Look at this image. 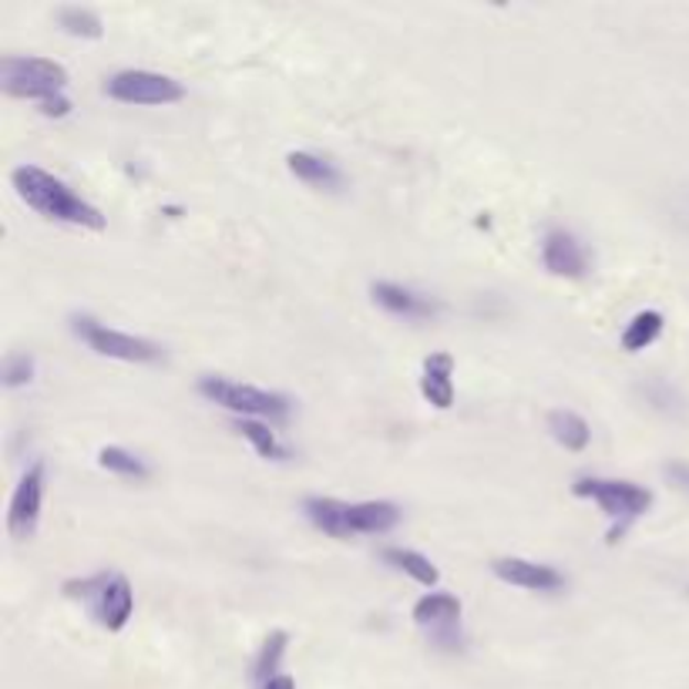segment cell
<instances>
[{"mask_svg":"<svg viewBox=\"0 0 689 689\" xmlns=\"http://www.w3.org/2000/svg\"><path fill=\"white\" fill-rule=\"evenodd\" d=\"M11 185L18 192V198L34 209L37 216L51 219V223H64V226H78L88 233H105L108 219L98 205H91L88 198H82L64 179L37 169V165H18L11 172Z\"/></svg>","mask_w":689,"mask_h":689,"instance_id":"obj_1","label":"cell"},{"mask_svg":"<svg viewBox=\"0 0 689 689\" xmlns=\"http://www.w3.org/2000/svg\"><path fill=\"white\" fill-rule=\"evenodd\" d=\"M303 515L313 528L340 541L357 535H384L400 525V508L394 502H340L313 495L303 502Z\"/></svg>","mask_w":689,"mask_h":689,"instance_id":"obj_2","label":"cell"},{"mask_svg":"<svg viewBox=\"0 0 689 689\" xmlns=\"http://www.w3.org/2000/svg\"><path fill=\"white\" fill-rule=\"evenodd\" d=\"M572 495L575 498H589L595 502L605 518H612V531H609V545H615L623 538L626 525H633L636 518H643L653 508V492L636 485V481L626 477H595V474H582L572 481Z\"/></svg>","mask_w":689,"mask_h":689,"instance_id":"obj_3","label":"cell"},{"mask_svg":"<svg viewBox=\"0 0 689 689\" xmlns=\"http://www.w3.org/2000/svg\"><path fill=\"white\" fill-rule=\"evenodd\" d=\"M67 67L41 54H4L0 57V91L18 101H47L67 91Z\"/></svg>","mask_w":689,"mask_h":689,"instance_id":"obj_4","label":"cell"},{"mask_svg":"<svg viewBox=\"0 0 689 689\" xmlns=\"http://www.w3.org/2000/svg\"><path fill=\"white\" fill-rule=\"evenodd\" d=\"M195 390L229 410L233 418H256V421H283L290 418V397L287 394H272V390H262V387H252V384H239V380H229V377H219V374H205L198 377Z\"/></svg>","mask_w":689,"mask_h":689,"instance_id":"obj_5","label":"cell"},{"mask_svg":"<svg viewBox=\"0 0 689 689\" xmlns=\"http://www.w3.org/2000/svg\"><path fill=\"white\" fill-rule=\"evenodd\" d=\"M64 595L88 602L98 626L108 633H121L131 623L134 592H131L128 575L121 572H95L85 579H72V582H64Z\"/></svg>","mask_w":689,"mask_h":689,"instance_id":"obj_6","label":"cell"},{"mask_svg":"<svg viewBox=\"0 0 689 689\" xmlns=\"http://www.w3.org/2000/svg\"><path fill=\"white\" fill-rule=\"evenodd\" d=\"M72 326H75L78 340L88 343V351H95L98 357H108V360H125V364H159V360L165 357V351L159 347L155 340L111 330V326L98 323L95 316H75Z\"/></svg>","mask_w":689,"mask_h":689,"instance_id":"obj_7","label":"cell"},{"mask_svg":"<svg viewBox=\"0 0 689 689\" xmlns=\"http://www.w3.org/2000/svg\"><path fill=\"white\" fill-rule=\"evenodd\" d=\"M105 95L121 105H142V108H159V105H175L185 98L182 82L146 72V67H128V72H115L105 82Z\"/></svg>","mask_w":689,"mask_h":689,"instance_id":"obj_8","label":"cell"},{"mask_svg":"<svg viewBox=\"0 0 689 689\" xmlns=\"http://www.w3.org/2000/svg\"><path fill=\"white\" fill-rule=\"evenodd\" d=\"M461 599L454 592H424L418 602L410 609V618L418 623L421 629L431 633V639L441 646V649H461Z\"/></svg>","mask_w":689,"mask_h":689,"instance_id":"obj_9","label":"cell"},{"mask_svg":"<svg viewBox=\"0 0 689 689\" xmlns=\"http://www.w3.org/2000/svg\"><path fill=\"white\" fill-rule=\"evenodd\" d=\"M44 488H47V467H44V461H34L31 467H24L18 488L11 495V505H8L11 538L28 541V538L37 535L41 512H44Z\"/></svg>","mask_w":689,"mask_h":689,"instance_id":"obj_10","label":"cell"},{"mask_svg":"<svg viewBox=\"0 0 689 689\" xmlns=\"http://www.w3.org/2000/svg\"><path fill=\"white\" fill-rule=\"evenodd\" d=\"M541 266L562 280H582L589 272V252L569 229H548L541 239Z\"/></svg>","mask_w":689,"mask_h":689,"instance_id":"obj_11","label":"cell"},{"mask_svg":"<svg viewBox=\"0 0 689 689\" xmlns=\"http://www.w3.org/2000/svg\"><path fill=\"white\" fill-rule=\"evenodd\" d=\"M492 572L515 585V589H525V592H562L566 589V575L556 569V566H545V562H531V559H518V556H508V559H495L492 562Z\"/></svg>","mask_w":689,"mask_h":689,"instance_id":"obj_12","label":"cell"},{"mask_svg":"<svg viewBox=\"0 0 689 689\" xmlns=\"http://www.w3.org/2000/svg\"><path fill=\"white\" fill-rule=\"evenodd\" d=\"M370 297L380 310L394 313V316H403V320H431L438 313V303L418 290H410V287H400V283H374L370 287Z\"/></svg>","mask_w":689,"mask_h":689,"instance_id":"obj_13","label":"cell"},{"mask_svg":"<svg viewBox=\"0 0 689 689\" xmlns=\"http://www.w3.org/2000/svg\"><path fill=\"white\" fill-rule=\"evenodd\" d=\"M421 397L434 407V410H451L454 407V357L448 351H438L431 357H424L421 364Z\"/></svg>","mask_w":689,"mask_h":689,"instance_id":"obj_14","label":"cell"},{"mask_svg":"<svg viewBox=\"0 0 689 689\" xmlns=\"http://www.w3.org/2000/svg\"><path fill=\"white\" fill-rule=\"evenodd\" d=\"M287 169H290V175H297L303 185H313V189H323V192H336V189L343 185V172H340L330 159H323V155H316V152H306V149L290 152V155H287Z\"/></svg>","mask_w":689,"mask_h":689,"instance_id":"obj_15","label":"cell"},{"mask_svg":"<svg viewBox=\"0 0 689 689\" xmlns=\"http://www.w3.org/2000/svg\"><path fill=\"white\" fill-rule=\"evenodd\" d=\"M545 428H548L551 441L562 444L572 454H579V451H585L592 444V428H589V421L582 418V413H575V410H566V407L548 410Z\"/></svg>","mask_w":689,"mask_h":689,"instance_id":"obj_16","label":"cell"},{"mask_svg":"<svg viewBox=\"0 0 689 689\" xmlns=\"http://www.w3.org/2000/svg\"><path fill=\"white\" fill-rule=\"evenodd\" d=\"M384 562H387L390 569L403 572L407 579H413L418 585H424V589H438V582H441L438 566H434L428 556H421V551H413V548L390 545V548H384Z\"/></svg>","mask_w":689,"mask_h":689,"instance_id":"obj_17","label":"cell"},{"mask_svg":"<svg viewBox=\"0 0 689 689\" xmlns=\"http://www.w3.org/2000/svg\"><path fill=\"white\" fill-rule=\"evenodd\" d=\"M239 438H246L252 444V451L262 457V461H290V448L280 441V434H276L266 421H256V418H236L233 421Z\"/></svg>","mask_w":689,"mask_h":689,"instance_id":"obj_18","label":"cell"},{"mask_svg":"<svg viewBox=\"0 0 689 689\" xmlns=\"http://www.w3.org/2000/svg\"><path fill=\"white\" fill-rule=\"evenodd\" d=\"M663 330H666V316L659 313V310H639L629 323H626V330H623V351L626 354H643V351H649L653 343L663 336Z\"/></svg>","mask_w":689,"mask_h":689,"instance_id":"obj_19","label":"cell"},{"mask_svg":"<svg viewBox=\"0 0 689 689\" xmlns=\"http://www.w3.org/2000/svg\"><path fill=\"white\" fill-rule=\"evenodd\" d=\"M54 21L64 34L72 37H82V41H98L105 34V21L98 11L91 8H78V4H64L54 11Z\"/></svg>","mask_w":689,"mask_h":689,"instance_id":"obj_20","label":"cell"},{"mask_svg":"<svg viewBox=\"0 0 689 689\" xmlns=\"http://www.w3.org/2000/svg\"><path fill=\"white\" fill-rule=\"evenodd\" d=\"M287 646H290V636L283 633V629H272L266 639H262V646H259V653H256V659H252V679L262 686V682H269L272 676H280V663H283V656H287Z\"/></svg>","mask_w":689,"mask_h":689,"instance_id":"obj_21","label":"cell"},{"mask_svg":"<svg viewBox=\"0 0 689 689\" xmlns=\"http://www.w3.org/2000/svg\"><path fill=\"white\" fill-rule=\"evenodd\" d=\"M98 467H105L108 474L128 477V481H146L152 474L142 457H138L134 451H128V448H118V444H108V448L98 451Z\"/></svg>","mask_w":689,"mask_h":689,"instance_id":"obj_22","label":"cell"},{"mask_svg":"<svg viewBox=\"0 0 689 689\" xmlns=\"http://www.w3.org/2000/svg\"><path fill=\"white\" fill-rule=\"evenodd\" d=\"M34 374H37V364H34L31 354H8V360H4V387L8 390L31 387Z\"/></svg>","mask_w":689,"mask_h":689,"instance_id":"obj_23","label":"cell"},{"mask_svg":"<svg viewBox=\"0 0 689 689\" xmlns=\"http://www.w3.org/2000/svg\"><path fill=\"white\" fill-rule=\"evenodd\" d=\"M663 474H666V481H669L672 488H679V492L689 495V461H669L663 467Z\"/></svg>","mask_w":689,"mask_h":689,"instance_id":"obj_24","label":"cell"},{"mask_svg":"<svg viewBox=\"0 0 689 689\" xmlns=\"http://www.w3.org/2000/svg\"><path fill=\"white\" fill-rule=\"evenodd\" d=\"M37 111H41L44 118H67V115L75 111V105H72V98H67V95H54V98L41 101Z\"/></svg>","mask_w":689,"mask_h":689,"instance_id":"obj_25","label":"cell"},{"mask_svg":"<svg viewBox=\"0 0 689 689\" xmlns=\"http://www.w3.org/2000/svg\"><path fill=\"white\" fill-rule=\"evenodd\" d=\"M259 689H297V679L287 676V672H280V676H272L269 682H262Z\"/></svg>","mask_w":689,"mask_h":689,"instance_id":"obj_26","label":"cell"}]
</instances>
